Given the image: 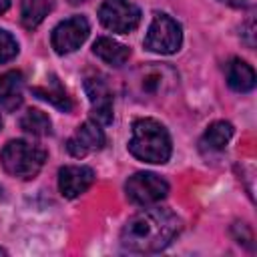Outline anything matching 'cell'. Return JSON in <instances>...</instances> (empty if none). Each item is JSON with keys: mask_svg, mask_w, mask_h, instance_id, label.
Masks as SVG:
<instances>
[{"mask_svg": "<svg viewBox=\"0 0 257 257\" xmlns=\"http://www.w3.org/2000/svg\"><path fill=\"white\" fill-rule=\"evenodd\" d=\"M84 90L90 100V116L98 124L112 122V92L104 76L92 74L84 80Z\"/></svg>", "mask_w": 257, "mask_h": 257, "instance_id": "cell-9", "label": "cell"}, {"mask_svg": "<svg viewBox=\"0 0 257 257\" xmlns=\"http://www.w3.org/2000/svg\"><path fill=\"white\" fill-rule=\"evenodd\" d=\"M94 183V171L84 165H66L58 171V189L62 197L76 199Z\"/></svg>", "mask_w": 257, "mask_h": 257, "instance_id": "cell-11", "label": "cell"}, {"mask_svg": "<svg viewBox=\"0 0 257 257\" xmlns=\"http://www.w3.org/2000/svg\"><path fill=\"white\" fill-rule=\"evenodd\" d=\"M171 137L167 128L155 118H137L133 122V137L128 141V153L151 165H163L171 157Z\"/></svg>", "mask_w": 257, "mask_h": 257, "instance_id": "cell-2", "label": "cell"}, {"mask_svg": "<svg viewBox=\"0 0 257 257\" xmlns=\"http://www.w3.org/2000/svg\"><path fill=\"white\" fill-rule=\"evenodd\" d=\"M124 193L131 203L149 207L167 197L169 183L163 177H159L157 173L141 171V173H135L133 177H128V181L124 183Z\"/></svg>", "mask_w": 257, "mask_h": 257, "instance_id": "cell-6", "label": "cell"}, {"mask_svg": "<svg viewBox=\"0 0 257 257\" xmlns=\"http://www.w3.org/2000/svg\"><path fill=\"white\" fill-rule=\"evenodd\" d=\"M225 76H227V84L235 90V92H249L255 88V70L251 64H247L241 58H231L225 66Z\"/></svg>", "mask_w": 257, "mask_h": 257, "instance_id": "cell-13", "label": "cell"}, {"mask_svg": "<svg viewBox=\"0 0 257 257\" xmlns=\"http://www.w3.org/2000/svg\"><path fill=\"white\" fill-rule=\"evenodd\" d=\"M98 20L112 32L128 34L139 26L141 10L128 0H104L98 8Z\"/></svg>", "mask_w": 257, "mask_h": 257, "instance_id": "cell-7", "label": "cell"}, {"mask_svg": "<svg viewBox=\"0 0 257 257\" xmlns=\"http://www.w3.org/2000/svg\"><path fill=\"white\" fill-rule=\"evenodd\" d=\"M70 2H74V4H76V2H84V0H70Z\"/></svg>", "mask_w": 257, "mask_h": 257, "instance_id": "cell-23", "label": "cell"}, {"mask_svg": "<svg viewBox=\"0 0 257 257\" xmlns=\"http://www.w3.org/2000/svg\"><path fill=\"white\" fill-rule=\"evenodd\" d=\"M233 137V124L227 120H215L207 126V131L201 137V151L203 153H221L229 145Z\"/></svg>", "mask_w": 257, "mask_h": 257, "instance_id": "cell-14", "label": "cell"}, {"mask_svg": "<svg viewBox=\"0 0 257 257\" xmlns=\"http://www.w3.org/2000/svg\"><path fill=\"white\" fill-rule=\"evenodd\" d=\"M20 128L34 137H46L52 133V122L46 112H42L38 108H28L20 116Z\"/></svg>", "mask_w": 257, "mask_h": 257, "instance_id": "cell-18", "label": "cell"}, {"mask_svg": "<svg viewBox=\"0 0 257 257\" xmlns=\"http://www.w3.org/2000/svg\"><path fill=\"white\" fill-rule=\"evenodd\" d=\"M181 42H183L181 24L167 14H155L145 36V48L157 54H173L181 48Z\"/></svg>", "mask_w": 257, "mask_h": 257, "instance_id": "cell-5", "label": "cell"}, {"mask_svg": "<svg viewBox=\"0 0 257 257\" xmlns=\"http://www.w3.org/2000/svg\"><path fill=\"white\" fill-rule=\"evenodd\" d=\"M179 231L181 219L171 209H143L124 223L120 231V245L133 253H157L169 247Z\"/></svg>", "mask_w": 257, "mask_h": 257, "instance_id": "cell-1", "label": "cell"}, {"mask_svg": "<svg viewBox=\"0 0 257 257\" xmlns=\"http://www.w3.org/2000/svg\"><path fill=\"white\" fill-rule=\"evenodd\" d=\"M0 255H6V249H2V247H0Z\"/></svg>", "mask_w": 257, "mask_h": 257, "instance_id": "cell-22", "label": "cell"}, {"mask_svg": "<svg viewBox=\"0 0 257 257\" xmlns=\"http://www.w3.org/2000/svg\"><path fill=\"white\" fill-rule=\"evenodd\" d=\"M92 52L110 66H122L131 56L128 46H124V44H120V42H116L108 36L96 38L94 44H92Z\"/></svg>", "mask_w": 257, "mask_h": 257, "instance_id": "cell-15", "label": "cell"}, {"mask_svg": "<svg viewBox=\"0 0 257 257\" xmlns=\"http://www.w3.org/2000/svg\"><path fill=\"white\" fill-rule=\"evenodd\" d=\"M30 90H32V94H36L38 98L50 102L52 106H56L62 112L72 110V100H70V96L66 94V90L62 88L60 80L54 74L50 76L48 84H44V86H30Z\"/></svg>", "mask_w": 257, "mask_h": 257, "instance_id": "cell-16", "label": "cell"}, {"mask_svg": "<svg viewBox=\"0 0 257 257\" xmlns=\"http://www.w3.org/2000/svg\"><path fill=\"white\" fill-rule=\"evenodd\" d=\"M44 161H46V151L22 139L6 143L4 149L0 151V163L4 171L24 181L34 179L40 173Z\"/></svg>", "mask_w": 257, "mask_h": 257, "instance_id": "cell-4", "label": "cell"}, {"mask_svg": "<svg viewBox=\"0 0 257 257\" xmlns=\"http://www.w3.org/2000/svg\"><path fill=\"white\" fill-rule=\"evenodd\" d=\"M223 4H229L233 8H247V0H221Z\"/></svg>", "mask_w": 257, "mask_h": 257, "instance_id": "cell-20", "label": "cell"}, {"mask_svg": "<svg viewBox=\"0 0 257 257\" xmlns=\"http://www.w3.org/2000/svg\"><path fill=\"white\" fill-rule=\"evenodd\" d=\"M177 80L179 76L169 64L149 62L137 66L131 72V76L126 78V88L139 100H153L173 92Z\"/></svg>", "mask_w": 257, "mask_h": 257, "instance_id": "cell-3", "label": "cell"}, {"mask_svg": "<svg viewBox=\"0 0 257 257\" xmlns=\"http://www.w3.org/2000/svg\"><path fill=\"white\" fill-rule=\"evenodd\" d=\"M0 128H2V118H0Z\"/></svg>", "mask_w": 257, "mask_h": 257, "instance_id": "cell-24", "label": "cell"}, {"mask_svg": "<svg viewBox=\"0 0 257 257\" xmlns=\"http://www.w3.org/2000/svg\"><path fill=\"white\" fill-rule=\"evenodd\" d=\"M102 147H104V133H102L100 124L92 122V120L82 122L66 143L68 153L76 159H82L90 153H96Z\"/></svg>", "mask_w": 257, "mask_h": 257, "instance_id": "cell-10", "label": "cell"}, {"mask_svg": "<svg viewBox=\"0 0 257 257\" xmlns=\"http://www.w3.org/2000/svg\"><path fill=\"white\" fill-rule=\"evenodd\" d=\"M24 76L20 70H10L0 76V110L14 112L22 104Z\"/></svg>", "mask_w": 257, "mask_h": 257, "instance_id": "cell-12", "label": "cell"}, {"mask_svg": "<svg viewBox=\"0 0 257 257\" xmlns=\"http://www.w3.org/2000/svg\"><path fill=\"white\" fill-rule=\"evenodd\" d=\"M10 8V0H0V14H4Z\"/></svg>", "mask_w": 257, "mask_h": 257, "instance_id": "cell-21", "label": "cell"}, {"mask_svg": "<svg viewBox=\"0 0 257 257\" xmlns=\"http://www.w3.org/2000/svg\"><path fill=\"white\" fill-rule=\"evenodd\" d=\"M16 54H18V42H16V38L10 32H6V30L0 28V64L12 60Z\"/></svg>", "mask_w": 257, "mask_h": 257, "instance_id": "cell-19", "label": "cell"}, {"mask_svg": "<svg viewBox=\"0 0 257 257\" xmlns=\"http://www.w3.org/2000/svg\"><path fill=\"white\" fill-rule=\"evenodd\" d=\"M88 20L84 16H70L62 22H58L50 34V42L54 52L68 54L74 52L88 36Z\"/></svg>", "mask_w": 257, "mask_h": 257, "instance_id": "cell-8", "label": "cell"}, {"mask_svg": "<svg viewBox=\"0 0 257 257\" xmlns=\"http://www.w3.org/2000/svg\"><path fill=\"white\" fill-rule=\"evenodd\" d=\"M54 8V0H22L20 2V22L24 28H36Z\"/></svg>", "mask_w": 257, "mask_h": 257, "instance_id": "cell-17", "label": "cell"}]
</instances>
